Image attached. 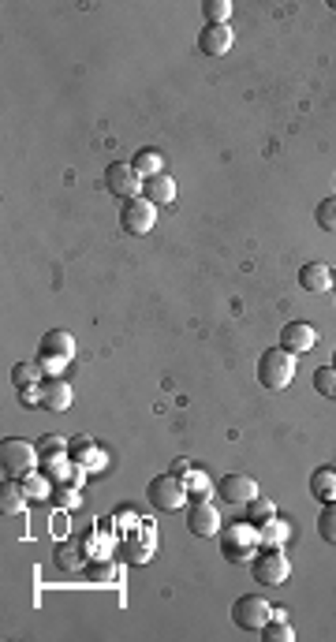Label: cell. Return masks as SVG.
I'll return each instance as SVG.
<instances>
[{
  "instance_id": "cell-19",
  "label": "cell",
  "mask_w": 336,
  "mask_h": 642,
  "mask_svg": "<svg viewBox=\"0 0 336 642\" xmlns=\"http://www.w3.org/2000/svg\"><path fill=\"white\" fill-rule=\"evenodd\" d=\"M38 381H46V370H41V363H15L12 370V385L23 392V388H41Z\"/></svg>"
},
{
  "instance_id": "cell-12",
  "label": "cell",
  "mask_w": 336,
  "mask_h": 642,
  "mask_svg": "<svg viewBox=\"0 0 336 642\" xmlns=\"http://www.w3.org/2000/svg\"><path fill=\"white\" fill-rule=\"evenodd\" d=\"M318 344V333H314V325H307V321H288L284 329H281V347L284 351H291V355H307V351Z\"/></svg>"
},
{
  "instance_id": "cell-31",
  "label": "cell",
  "mask_w": 336,
  "mask_h": 642,
  "mask_svg": "<svg viewBox=\"0 0 336 642\" xmlns=\"http://www.w3.org/2000/svg\"><path fill=\"white\" fill-rule=\"evenodd\" d=\"M332 296H336V273H332Z\"/></svg>"
},
{
  "instance_id": "cell-21",
  "label": "cell",
  "mask_w": 336,
  "mask_h": 642,
  "mask_svg": "<svg viewBox=\"0 0 336 642\" xmlns=\"http://www.w3.org/2000/svg\"><path fill=\"white\" fill-rule=\"evenodd\" d=\"M202 15H206V27H228V19H232V0H206Z\"/></svg>"
},
{
  "instance_id": "cell-29",
  "label": "cell",
  "mask_w": 336,
  "mask_h": 642,
  "mask_svg": "<svg viewBox=\"0 0 336 642\" xmlns=\"http://www.w3.org/2000/svg\"><path fill=\"white\" fill-rule=\"evenodd\" d=\"M314 388H318L322 396L336 400V366H322V370H314Z\"/></svg>"
},
{
  "instance_id": "cell-9",
  "label": "cell",
  "mask_w": 336,
  "mask_h": 642,
  "mask_svg": "<svg viewBox=\"0 0 336 642\" xmlns=\"http://www.w3.org/2000/svg\"><path fill=\"white\" fill-rule=\"evenodd\" d=\"M154 224H157V205H154V202L131 198V202H123V205H120V228H123L128 236H146V232H154Z\"/></svg>"
},
{
  "instance_id": "cell-13",
  "label": "cell",
  "mask_w": 336,
  "mask_h": 642,
  "mask_svg": "<svg viewBox=\"0 0 336 642\" xmlns=\"http://www.w3.org/2000/svg\"><path fill=\"white\" fill-rule=\"evenodd\" d=\"M75 400V392L64 378H49V381H41V407H49L56 411V415H68V407Z\"/></svg>"
},
{
  "instance_id": "cell-32",
  "label": "cell",
  "mask_w": 336,
  "mask_h": 642,
  "mask_svg": "<svg viewBox=\"0 0 336 642\" xmlns=\"http://www.w3.org/2000/svg\"><path fill=\"white\" fill-rule=\"evenodd\" d=\"M329 366H336V351H332V363H329Z\"/></svg>"
},
{
  "instance_id": "cell-10",
  "label": "cell",
  "mask_w": 336,
  "mask_h": 642,
  "mask_svg": "<svg viewBox=\"0 0 336 642\" xmlns=\"http://www.w3.org/2000/svg\"><path fill=\"white\" fill-rule=\"evenodd\" d=\"M217 496H221L224 504L243 508V504H250L262 493H258V482L250 479V474H224V479L217 482Z\"/></svg>"
},
{
  "instance_id": "cell-8",
  "label": "cell",
  "mask_w": 336,
  "mask_h": 642,
  "mask_svg": "<svg viewBox=\"0 0 336 642\" xmlns=\"http://www.w3.org/2000/svg\"><path fill=\"white\" fill-rule=\"evenodd\" d=\"M273 620V605L265 602L262 594H243L239 602L232 605V624L239 631H262Z\"/></svg>"
},
{
  "instance_id": "cell-30",
  "label": "cell",
  "mask_w": 336,
  "mask_h": 642,
  "mask_svg": "<svg viewBox=\"0 0 336 642\" xmlns=\"http://www.w3.org/2000/svg\"><path fill=\"white\" fill-rule=\"evenodd\" d=\"M258 635H262L265 642H291V638H296V631L288 628V620H269V624H265Z\"/></svg>"
},
{
  "instance_id": "cell-28",
  "label": "cell",
  "mask_w": 336,
  "mask_h": 642,
  "mask_svg": "<svg viewBox=\"0 0 336 642\" xmlns=\"http://www.w3.org/2000/svg\"><path fill=\"white\" fill-rule=\"evenodd\" d=\"M94 455H97V448H94V441H90V438H82V433H79V438H71V445H68V460L90 463Z\"/></svg>"
},
{
  "instance_id": "cell-16",
  "label": "cell",
  "mask_w": 336,
  "mask_h": 642,
  "mask_svg": "<svg viewBox=\"0 0 336 642\" xmlns=\"http://www.w3.org/2000/svg\"><path fill=\"white\" fill-rule=\"evenodd\" d=\"M142 198L146 202H154V205H172L176 202V179L161 172V176H150L142 183Z\"/></svg>"
},
{
  "instance_id": "cell-11",
  "label": "cell",
  "mask_w": 336,
  "mask_h": 642,
  "mask_svg": "<svg viewBox=\"0 0 336 642\" xmlns=\"http://www.w3.org/2000/svg\"><path fill=\"white\" fill-rule=\"evenodd\" d=\"M221 527H224V520H221L217 504L195 501L191 508H187V530H191V534H198V538H217Z\"/></svg>"
},
{
  "instance_id": "cell-24",
  "label": "cell",
  "mask_w": 336,
  "mask_h": 642,
  "mask_svg": "<svg viewBox=\"0 0 336 642\" xmlns=\"http://www.w3.org/2000/svg\"><path fill=\"white\" fill-rule=\"evenodd\" d=\"M247 508V523H255V527H262V523H269L273 515H277V504L273 501H265V496H255L250 504H243Z\"/></svg>"
},
{
  "instance_id": "cell-2",
  "label": "cell",
  "mask_w": 336,
  "mask_h": 642,
  "mask_svg": "<svg viewBox=\"0 0 336 642\" xmlns=\"http://www.w3.org/2000/svg\"><path fill=\"white\" fill-rule=\"evenodd\" d=\"M258 381H262V388H269V392L288 388L291 381H296V355H291V351H284V347L262 351V355H258Z\"/></svg>"
},
{
  "instance_id": "cell-3",
  "label": "cell",
  "mask_w": 336,
  "mask_h": 642,
  "mask_svg": "<svg viewBox=\"0 0 336 642\" xmlns=\"http://www.w3.org/2000/svg\"><path fill=\"white\" fill-rule=\"evenodd\" d=\"M71 359H75V337L68 333V329H49V333L41 337V344H38L41 370H49L53 378H60V370H64Z\"/></svg>"
},
{
  "instance_id": "cell-17",
  "label": "cell",
  "mask_w": 336,
  "mask_h": 642,
  "mask_svg": "<svg viewBox=\"0 0 336 642\" xmlns=\"http://www.w3.org/2000/svg\"><path fill=\"white\" fill-rule=\"evenodd\" d=\"M310 496L314 501H322V504H332L336 501V467H318L310 474Z\"/></svg>"
},
{
  "instance_id": "cell-6",
  "label": "cell",
  "mask_w": 336,
  "mask_h": 642,
  "mask_svg": "<svg viewBox=\"0 0 336 642\" xmlns=\"http://www.w3.org/2000/svg\"><path fill=\"white\" fill-rule=\"evenodd\" d=\"M250 575H255L258 587H281L291 575V561L284 556V549H262L250 561Z\"/></svg>"
},
{
  "instance_id": "cell-27",
  "label": "cell",
  "mask_w": 336,
  "mask_h": 642,
  "mask_svg": "<svg viewBox=\"0 0 336 642\" xmlns=\"http://www.w3.org/2000/svg\"><path fill=\"white\" fill-rule=\"evenodd\" d=\"M314 221H318L322 232H336V195L318 202V210H314Z\"/></svg>"
},
{
  "instance_id": "cell-23",
  "label": "cell",
  "mask_w": 336,
  "mask_h": 642,
  "mask_svg": "<svg viewBox=\"0 0 336 642\" xmlns=\"http://www.w3.org/2000/svg\"><path fill=\"white\" fill-rule=\"evenodd\" d=\"M187 493H191V501H209V496L217 493V486L209 482L202 471H187Z\"/></svg>"
},
{
  "instance_id": "cell-7",
  "label": "cell",
  "mask_w": 336,
  "mask_h": 642,
  "mask_svg": "<svg viewBox=\"0 0 336 642\" xmlns=\"http://www.w3.org/2000/svg\"><path fill=\"white\" fill-rule=\"evenodd\" d=\"M142 176L135 172V164L128 161H113L109 169H105V191L120 202H131V198H142Z\"/></svg>"
},
{
  "instance_id": "cell-14",
  "label": "cell",
  "mask_w": 336,
  "mask_h": 642,
  "mask_svg": "<svg viewBox=\"0 0 336 642\" xmlns=\"http://www.w3.org/2000/svg\"><path fill=\"white\" fill-rule=\"evenodd\" d=\"M299 288H303V292H310V296L332 292V269L325 262H307L299 269Z\"/></svg>"
},
{
  "instance_id": "cell-20",
  "label": "cell",
  "mask_w": 336,
  "mask_h": 642,
  "mask_svg": "<svg viewBox=\"0 0 336 642\" xmlns=\"http://www.w3.org/2000/svg\"><path fill=\"white\" fill-rule=\"evenodd\" d=\"M131 164H135V172H139L142 179H150V176H161V172H164V157H161L157 150H150V146L139 150V154L131 157Z\"/></svg>"
},
{
  "instance_id": "cell-26",
  "label": "cell",
  "mask_w": 336,
  "mask_h": 642,
  "mask_svg": "<svg viewBox=\"0 0 336 642\" xmlns=\"http://www.w3.org/2000/svg\"><path fill=\"white\" fill-rule=\"evenodd\" d=\"M318 534H322V542L336 546V501H332V504H322V515H318Z\"/></svg>"
},
{
  "instance_id": "cell-5",
  "label": "cell",
  "mask_w": 336,
  "mask_h": 642,
  "mask_svg": "<svg viewBox=\"0 0 336 642\" xmlns=\"http://www.w3.org/2000/svg\"><path fill=\"white\" fill-rule=\"evenodd\" d=\"M38 460H41V452L23 438H8L4 445H0V467H4V479H27V474L38 467Z\"/></svg>"
},
{
  "instance_id": "cell-4",
  "label": "cell",
  "mask_w": 336,
  "mask_h": 642,
  "mask_svg": "<svg viewBox=\"0 0 336 642\" xmlns=\"http://www.w3.org/2000/svg\"><path fill=\"white\" fill-rule=\"evenodd\" d=\"M146 501H150L157 512H180L187 501H191V493H187V482L180 474H157V479L146 486Z\"/></svg>"
},
{
  "instance_id": "cell-15",
  "label": "cell",
  "mask_w": 336,
  "mask_h": 642,
  "mask_svg": "<svg viewBox=\"0 0 336 642\" xmlns=\"http://www.w3.org/2000/svg\"><path fill=\"white\" fill-rule=\"evenodd\" d=\"M232 27H202L198 30V53L206 56H224L228 49H232Z\"/></svg>"
},
{
  "instance_id": "cell-22",
  "label": "cell",
  "mask_w": 336,
  "mask_h": 642,
  "mask_svg": "<svg viewBox=\"0 0 336 642\" xmlns=\"http://www.w3.org/2000/svg\"><path fill=\"white\" fill-rule=\"evenodd\" d=\"M23 504H27V489H19L15 479H4V489H0V508H4L8 515H15V512H23Z\"/></svg>"
},
{
  "instance_id": "cell-1",
  "label": "cell",
  "mask_w": 336,
  "mask_h": 642,
  "mask_svg": "<svg viewBox=\"0 0 336 642\" xmlns=\"http://www.w3.org/2000/svg\"><path fill=\"white\" fill-rule=\"evenodd\" d=\"M217 542H221L224 561H232V564L255 561V549L262 546V542H258V527H255V523H247V520H236V523L221 527Z\"/></svg>"
},
{
  "instance_id": "cell-18",
  "label": "cell",
  "mask_w": 336,
  "mask_h": 642,
  "mask_svg": "<svg viewBox=\"0 0 336 642\" xmlns=\"http://www.w3.org/2000/svg\"><path fill=\"white\" fill-rule=\"evenodd\" d=\"M288 538H291V523L281 520V515H273L269 523L258 527V542H262V549H284V546H288Z\"/></svg>"
},
{
  "instance_id": "cell-25",
  "label": "cell",
  "mask_w": 336,
  "mask_h": 642,
  "mask_svg": "<svg viewBox=\"0 0 336 642\" xmlns=\"http://www.w3.org/2000/svg\"><path fill=\"white\" fill-rule=\"evenodd\" d=\"M68 438H60V433H46L41 438V445H38V452H41V460H60V455H68Z\"/></svg>"
}]
</instances>
